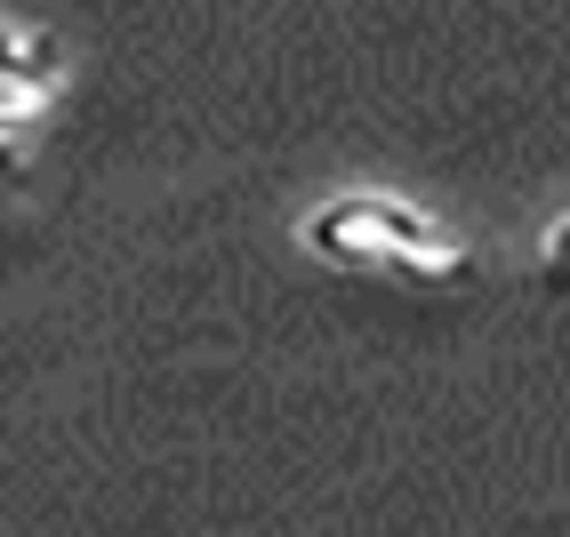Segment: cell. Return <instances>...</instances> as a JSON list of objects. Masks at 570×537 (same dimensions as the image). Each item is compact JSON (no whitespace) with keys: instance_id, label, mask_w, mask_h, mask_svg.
Wrapping results in <instances>:
<instances>
[{"instance_id":"obj_1","label":"cell","mask_w":570,"mask_h":537,"mask_svg":"<svg viewBox=\"0 0 570 537\" xmlns=\"http://www.w3.org/2000/svg\"><path fill=\"white\" fill-rule=\"evenodd\" d=\"M297 241L306 257L337 265V274H394L417 289H442V281H466V233L442 225L434 209H417L402 193H377V185H354V193H330L297 217Z\"/></svg>"},{"instance_id":"obj_2","label":"cell","mask_w":570,"mask_h":537,"mask_svg":"<svg viewBox=\"0 0 570 537\" xmlns=\"http://www.w3.org/2000/svg\"><path fill=\"white\" fill-rule=\"evenodd\" d=\"M65 97V57L49 32L0 17V145H17L32 121H49V105Z\"/></svg>"},{"instance_id":"obj_3","label":"cell","mask_w":570,"mask_h":537,"mask_svg":"<svg viewBox=\"0 0 570 537\" xmlns=\"http://www.w3.org/2000/svg\"><path fill=\"white\" fill-rule=\"evenodd\" d=\"M539 274L554 281V289H570V209L547 225V233H539Z\"/></svg>"},{"instance_id":"obj_4","label":"cell","mask_w":570,"mask_h":537,"mask_svg":"<svg viewBox=\"0 0 570 537\" xmlns=\"http://www.w3.org/2000/svg\"><path fill=\"white\" fill-rule=\"evenodd\" d=\"M0 169H17V145H0Z\"/></svg>"}]
</instances>
